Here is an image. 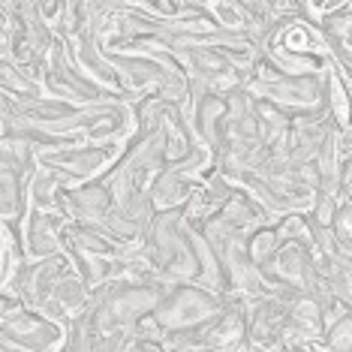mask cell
<instances>
[{
  "label": "cell",
  "mask_w": 352,
  "mask_h": 352,
  "mask_svg": "<svg viewBox=\"0 0 352 352\" xmlns=\"http://www.w3.org/2000/svg\"><path fill=\"white\" fill-rule=\"evenodd\" d=\"M262 54L274 63L283 76H322L338 63L322 28L310 19H286L274 28Z\"/></svg>",
  "instance_id": "1"
},
{
  "label": "cell",
  "mask_w": 352,
  "mask_h": 352,
  "mask_svg": "<svg viewBox=\"0 0 352 352\" xmlns=\"http://www.w3.org/2000/svg\"><path fill=\"white\" fill-rule=\"evenodd\" d=\"M223 304H226V295H217L196 283H175L163 292V298H160L154 310V319L166 331V338L184 334V338L199 340V331L214 322V316L223 310Z\"/></svg>",
  "instance_id": "2"
},
{
  "label": "cell",
  "mask_w": 352,
  "mask_h": 352,
  "mask_svg": "<svg viewBox=\"0 0 352 352\" xmlns=\"http://www.w3.org/2000/svg\"><path fill=\"white\" fill-rule=\"evenodd\" d=\"M69 328L54 322L45 314L28 307L15 295H3L0 301V343L25 352H60Z\"/></svg>",
  "instance_id": "3"
},
{
  "label": "cell",
  "mask_w": 352,
  "mask_h": 352,
  "mask_svg": "<svg viewBox=\"0 0 352 352\" xmlns=\"http://www.w3.org/2000/svg\"><path fill=\"white\" fill-rule=\"evenodd\" d=\"M253 100L271 102L292 118H328V73L322 76H277L268 82H247Z\"/></svg>",
  "instance_id": "4"
},
{
  "label": "cell",
  "mask_w": 352,
  "mask_h": 352,
  "mask_svg": "<svg viewBox=\"0 0 352 352\" xmlns=\"http://www.w3.org/2000/svg\"><path fill=\"white\" fill-rule=\"evenodd\" d=\"M126 145V142H124ZM124 145H67V148H45L36 151L39 166L58 172L60 178H67L69 184H87L97 181L102 175H109L115 169V163L124 154Z\"/></svg>",
  "instance_id": "5"
},
{
  "label": "cell",
  "mask_w": 352,
  "mask_h": 352,
  "mask_svg": "<svg viewBox=\"0 0 352 352\" xmlns=\"http://www.w3.org/2000/svg\"><path fill=\"white\" fill-rule=\"evenodd\" d=\"M292 292H268L247 301V325H250V349L277 352L286 343V319H289Z\"/></svg>",
  "instance_id": "6"
},
{
  "label": "cell",
  "mask_w": 352,
  "mask_h": 352,
  "mask_svg": "<svg viewBox=\"0 0 352 352\" xmlns=\"http://www.w3.org/2000/svg\"><path fill=\"white\" fill-rule=\"evenodd\" d=\"M199 346L214 352H250V325H247V301L226 295V304L211 325L199 331Z\"/></svg>",
  "instance_id": "7"
},
{
  "label": "cell",
  "mask_w": 352,
  "mask_h": 352,
  "mask_svg": "<svg viewBox=\"0 0 352 352\" xmlns=\"http://www.w3.org/2000/svg\"><path fill=\"white\" fill-rule=\"evenodd\" d=\"M43 87H45V94H49V97L63 100V102H69V106H76V109L94 106V102H100V100H109V97H102L97 87L87 85L85 78L76 73V67L67 58V45H63V39L54 45V52L49 58Z\"/></svg>",
  "instance_id": "8"
},
{
  "label": "cell",
  "mask_w": 352,
  "mask_h": 352,
  "mask_svg": "<svg viewBox=\"0 0 352 352\" xmlns=\"http://www.w3.org/2000/svg\"><path fill=\"white\" fill-rule=\"evenodd\" d=\"M67 217L63 214H49V211H36L30 208L25 223L19 226L21 244L30 262L49 259V256L63 253V232H67Z\"/></svg>",
  "instance_id": "9"
},
{
  "label": "cell",
  "mask_w": 352,
  "mask_h": 352,
  "mask_svg": "<svg viewBox=\"0 0 352 352\" xmlns=\"http://www.w3.org/2000/svg\"><path fill=\"white\" fill-rule=\"evenodd\" d=\"M111 211H115V196H111V187L106 184V178L76 184V187H69L67 196H63V214H67L69 220L102 226Z\"/></svg>",
  "instance_id": "10"
},
{
  "label": "cell",
  "mask_w": 352,
  "mask_h": 352,
  "mask_svg": "<svg viewBox=\"0 0 352 352\" xmlns=\"http://www.w3.org/2000/svg\"><path fill=\"white\" fill-rule=\"evenodd\" d=\"M325 331H328V325H325V314H322V298L314 292H292L283 349L295 340H322Z\"/></svg>",
  "instance_id": "11"
},
{
  "label": "cell",
  "mask_w": 352,
  "mask_h": 352,
  "mask_svg": "<svg viewBox=\"0 0 352 352\" xmlns=\"http://www.w3.org/2000/svg\"><path fill=\"white\" fill-rule=\"evenodd\" d=\"M34 172H19L0 166V211H3L6 226L19 229L25 223L30 211V178H34Z\"/></svg>",
  "instance_id": "12"
},
{
  "label": "cell",
  "mask_w": 352,
  "mask_h": 352,
  "mask_svg": "<svg viewBox=\"0 0 352 352\" xmlns=\"http://www.w3.org/2000/svg\"><path fill=\"white\" fill-rule=\"evenodd\" d=\"M322 34L331 45L334 58L343 67H352V0H346L343 12L331 15V19L322 21Z\"/></svg>",
  "instance_id": "13"
},
{
  "label": "cell",
  "mask_w": 352,
  "mask_h": 352,
  "mask_svg": "<svg viewBox=\"0 0 352 352\" xmlns=\"http://www.w3.org/2000/svg\"><path fill=\"white\" fill-rule=\"evenodd\" d=\"M205 10L217 21L220 30L235 36H250V15L244 0H205Z\"/></svg>",
  "instance_id": "14"
},
{
  "label": "cell",
  "mask_w": 352,
  "mask_h": 352,
  "mask_svg": "<svg viewBox=\"0 0 352 352\" xmlns=\"http://www.w3.org/2000/svg\"><path fill=\"white\" fill-rule=\"evenodd\" d=\"M30 265L25 244H21V235L15 226H6L3 223V265H0V280H3V289L15 283V277L21 274Z\"/></svg>",
  "instance_id": "15"
},
{
  "label": "cell",
  "mask_w": 352,
  "mask_h": 352,
  "mask_svg": "<svg viewBox=\"0 0 352 352\" xmlns=\"http://www.w3.org/2000/svg\"><path fill=\"white\" fill-rule=\"evenodd\" d=\"M283 247V238L277 235V229H274V220L265 223V226H259L256 232H250L247 235V256H250V262L256 268H265L271 259L277 256V250Z\"/></svg>",
  "instance_id": "16"
},
{
  "label": "cell",
  "mask_w": 352,
  "mask_h": 352,
  "mask_svg": "<svg viewBox=\"0 0 352 352\" xmlns=\"http://www.w3.org/2000/svg\"><path fill=\"white\" fill-rule=\"evenodd\" d=\"M334 244H338V253L346 256L352 262V199H340L338 217H334Z\"/></svg>",
  "instance_id": "17"
},
{
  "label": "cell",
  "mask_w": 352,
  "mask_h": 352,
  "mask_svg": "<svg viewBox=\"0 0 352 352\" xmlns=\"http://www.w3.org/2000/svg\"><path fill=\"white\" fill-rule=\"evenodd\" d=\"M322 340L328 343V349L331 352H352V314L338 319L334 325H328Z\"/></svg>",
  "instance_id": "18"
},
{
  "label": "cell",
  "mask_w": 352,
  "mask_h": 352,
  "mask_svg": "<svg viewBox=\"0 0 352 352\" xmlns=\"http://www.w3.org/2000/svg\"><path fill=\"white\" fill-rule=\"evenodd\" d=\"M190 352H214V349H205V346H196V349H190Z\"/></svg>",
  "instance_id": "19"
},
{
  "label": "cell",
  "mask_w": 352,
  "mask_h": 352,
  "mask_svg": "<svg viewBox=\"0 0 352 352\" xmlns=\"http://www.w3.org/2000/svg\"><path fill=\"white\" fill-rule=\"evenodd\" d=\"M250 352H256V349H250ZM277 352H283V349H277Z\"/></svg>",
  "instance_id": "20"
}]
</instances>
